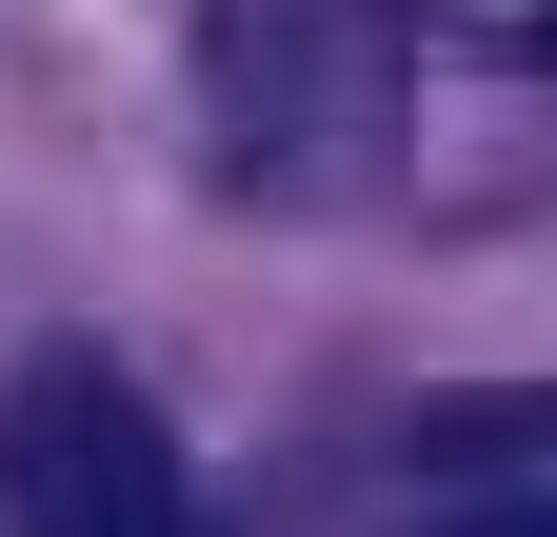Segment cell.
<instances>
[{
  "label": "cell",
  "mask_w": 557,
  "mask_h": 537,
  "mask_svg": "<svg viewBox=\"0 0 557 537\" xmlns=\"http://www.w3.org/2000/svg\"><path fill=\"white\" fill-rule=\"evenodd\" d=\"M0 537H220L120 359H21L0 378Z\"/></svg>",
  "instance_id": "cell-1"
},
{
  "label": "cell",
  "mask_w": 557,
  "mask_h": 537,
  "mask_svg": "<svg viewBox=\"0 0 557 537\" xmlns=\"http://www.w3.org/2000/svg\"><path fill=\"white\" fill-rule=\"evenodd\" d=\"M438 537H557V498H478V517H438Z\"/></svg>",
  "instance_id": "cell-2"
}]
</instances>
